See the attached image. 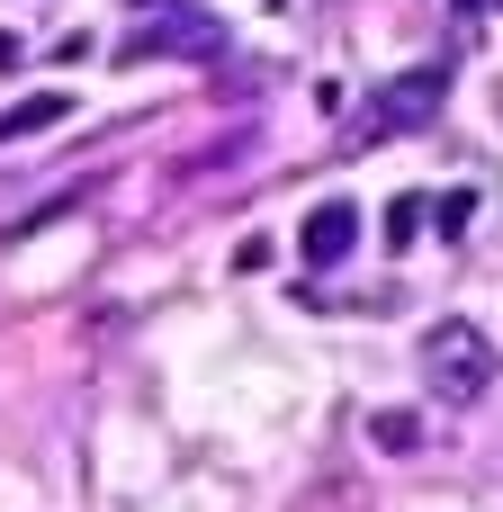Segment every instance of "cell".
I'll return each instance as SVG.
<instances>
[{"instance_id": "30bf717a", "label": "cell", "mask_w": 503, "mask_h": 512, "mask_svg": "<svg viewBox=\"0 0 503 512\" xmlns=\"http://www.w3.org/2000/svg\"><path fill=\"white\" fill-rule=\"evenodd\" d=\"M459 9H503V0H459Z\"/></svg>"}, {"instance_id": "ba28073f", "label": "cell", "mask_w": 503, "mask_h": 512, "mask_svg": "<svg viewBox=\"0 0 503 512\" xmlns=\"http://www.w3.org/2000/svg\"><path fill=\"white\" fill-rule=\"evenodd\" d=\"M468 216H477V189H450L441 198V234H468Z\"/></svg>"}, {"instance_id": "5b68a950", "label": "cell", "mask_w": 503, "mask_h": 512, "mask_svg": "<svg viewBox=\"0 0 503 512\" xmlns=\"http://www.w3.org/2000/svg\"><path fill=\"white\" fill-rule=\"evenodd\" d=\"M63 117H72V90H36V99H18V108L0 117V144H27V135L63 126Z\"/></svg>"}, {"instance_id": "6da1fadb", "label": "cell", "mask_w": 503, "mask_h": 512, "mask_svg": "<svg viewBox=\"0 0 503 512\" xmlns=\"http://www.w3.org/2000/svg\"><path fill=\"white\" fill-rule=\"evenodd\" d=\"M153 54H171V63H216V54H234V36H225L207 9H189V0H135V27H126V45H117V63H153Z\"/></svg>"}, {"instance_id": "8992f818", "label": "cell", "mask_w": 503, "mask_h": 512, "mask_svg": "<svg viewBox=\"0 0 503 512\" xmlns=\"http://www.w3.org/2000/svg\"><path fill=\"white\" fill-rule=\"evenodd\" d=\"M423 234V189H405V198H387V252H405Z\"/></svg>"}, {"instance_id": "277c9868", "label": "cell", "mask_w": 503, "mask_h": 512, "mask_svg": "<svg viewBox=\"0 0 503 512\" xmlns=\"http://www.w3.org/2000/svg\"><path fill=\"white\" fill-rule=\"evenodd\" d=\"M351 252H360V207H351V198H324V207L297 225V261H306V270H342Z\"/></svg>"}, {"instance_id": "9c48e42d", "label": "cell", "mask_w": 503, "mask_h": 512, "mask_svg": "<svg viewBox=\"0 0 503 512\" xmlns=\"http://www.w3.org/2000/svg\"><path fill=\"white\" fill-rule=\"evenodd\" d=\"M18 63H27V45H18V36L0 27V72H18Z\"/></svg>"}, {"instance_id": "7a4b0ae2", "label": "cell", "mask_w": 503, "mask_h": 512, "mask_svg": "<svg viewBox=\"0 0 503 512\" xmlns=\"http://www.w3.org/2000/svg\"><path fill=\"white\" fill-rule=\"evenodd\" d=\"M423 378H432L441 405H477V396L495 387V342H486L468 315H450V324L423 333Z\"/></svg>"}, {"instance_id": "52a82bcc", "label": "cell", "mask_w": 503, "mask_h": 512, "mask_svg": "<svg viewBox=\"0 0 503 512\" xmlns=\"http://www.w3.org/2000/svg\"><path fill=\"white\" fill-rule=\"evenodd\" d=\"M369 432H378V450H414V441H423V423H414V414H378Z\"/></svg>"}, {"instance_id": "3957f363", "label": "cell", "mask_w": 503, "mask_h": 512, "mask_svg": "<svg viewBox=\"0 0 503 512\" xmlns=\"http://www.w3.org/2000/svg\"><path fill=\"white\" fill-rule=\"evenodd\" d=\"M441 99H450V63H414V72L378 81V99H369V108H360V126H351V144L414 135V126H432V117H441Z\"/></svg>"}]
</instances>
